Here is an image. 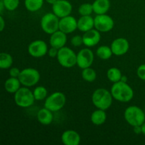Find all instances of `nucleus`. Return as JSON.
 I'll use <instances>...</instances> for the list:
<instances>
[{"instance_id":"f257e3e1","label":"nucleus","mask_w":145,"mask_h":145,"mask_svg":"<svg viewBox=\"0 0 145 145\" xmlns=\"http://www.w3.org/2000/svg\"><path fill=\"white\" fill-rule=\"evenodd\" d=\"M113 99L121 103H128L134 97V91L127 82H120L113 83L110 89Z\"/></svg>"},{"instance_id":"f03ea898","label":"nucleus","mask_w":145,"mask_h":145,"mask_svg":"<svg viewBox=\"0 0 145 145\" xmlns=\"http://www.w3.org/2000/svg\"><path fill=\"white\" fill-rule=\"evenodd\" d=\"M113 96L111 93L104 88H99L92 93L91 101L96 108L106 110L112 106Z\"/></svg>"},{"instance_id":"7ed1b4c3","label":"nucleus","mask_w":145,"mask_h":145,"mask_svg":"<svg viewBox=\"0 0 145 145\" xmlns=\"http://www.w3.org/2000/svg\"><path fill=\"white\" fill-rule=\"evenodd\" d=\"M125 121L132 127L142 125L145 122V113L137 106H130L124 112Z\"/></svg>"},{"instance_id":"20e7f679","label":"nucleus","mask_w":145,"mask_h":145,"mask_svg":"<svg viewBox=\"0 0 145 145\" xmlns=\"http://www.w3.org/2000/svg\"><path fill=\"white\" fill-rule=\"evenodd\" d=\"M33 93L28 87H21L14 93V101L21 108H28L35 102Z\"/></svg>"},{"instance_id":"39448f33","label":"nucleus","mask_w":145,"mask_h":145,"mask_svg":"<svg viewBox=\"0 0 145 145\" xmlns=\"http://www.w3.org/2000/svg\"><path fill=\"white\" fill-rule=\"evenodd\" d=\"M66 101L67 99L65 93L60 91L54 92L45 99L44 107L54 113L63 108L66 104Z\"/></svg>"},{"instance_id":"423d86ee","label":"nucleus","mask_w":145,"mask_h":145,"mask_svg":"<svg viewBox=\"0 0 145 145\" xmlns=\"http://www.w3.org/2000/svg\"><path fill=\"white\" fill-rule=\"evenodd\" d=\"M56 58L62 67L69 69L76 65V54L68 47L65 46L59 49Z\"/></svg>"},{"instance_id":"0eeeda50","label":"nucleus","mask_w":145,"mask_h":145,"mask_svg":"<svg viewBox=\"0 0 145 145\" xmlns=\"http://www.w3.org/2000/svg\"><path fill=\"white\" fill-rule=\"evenodd\" d=\"M18 79L23 86L28 88L32 87L39 82L40 74L35 68H25L21 71Z\"/></svg>"},{"instance_id":"6e6552de","label":"nucleus","mask_w":145,"mask_h":145,"mask_svg":"<svg viewBox=\"0 0 145 145\" xmlns=\"http://www.w3.org/2000/svg\"><path fill=\"white\" fill-rule=\"evenodd\" d=\"M59 18L53 12L47 13L41 18V28L45 33L51 35L59 30Z\"/></svg>"},{"instance_id":"1a4fd4ad","label":"nucleus","mask_w":145,"mask_h":145,"mask_svg":"<svg viewBox=\"0 0 145 145\" xmlns=\"http://www.w3.org/2000/svg\"><path fill=\"white\" fill-rule=\"evenodd\" d=\"M114 27V21L110 16L105 14L96 15L94 18V28L101 33H107Z\"/></svg>"},{"instance_id":"9d476101","label":"nucleus","mask_w":145,"mask_h":145,"mask_svg":"<svg viewBox=\"0 0 145 145\" xmlns=\"http://www.w3.org/2000/svg\"><path fill=\"white\" fill-rule=\"evenodd\" d=\"M94 60V54L89 48L80 50L76 54V65L82 69L89 67Z\"/></svg>"},{"instance_id":"9b49d317","label":"nucleus","mask_w":145,"mask_h":145,"mask_svg":"<svg viewBox=\"0 0 145 145\" xmlns=\"http://www.w3.org/2000/svg\"><path fill=\"white\" fill-rule=\"evenodd\" d=\"M48 51L46 42L42 40H35L32 41L28 46V52L31 57L40 58L45 56Z\"/></svg>"},{"instance_id":"f8f14e48","label":"nucleus","mask_w":145,"mask_h":145,"mask_svg":"<svg viewBox=\"0 0 145 145\" xmlns=\"http://www.w3.org/2000/svg\"><path fill=\"white\" fill-rule=\"evenodd\" d=\"M52 12L59 18L70 15L72 11V5L67 0H57L52 4Z\"/></svg>"},{"instance_id":"ddd939ff","label":"nucleus","mask_w":145,"mask_h":145,"mask_svg":"<svg viewBox=\"0 0 145 145\" xmlns=\"http://www.w3.org/2000/svg\"><path fill=\"white\" fill-rule=\"evenodd\" d=\"M113 54L116 56H123L128 52L130 49V43L125 38H118L115 39L110 45Z\"/></svg>"},{"instance_id":"4468645a","label":"nucleus","mask_w":145,"mask_h":145,"mask_svg":"<svg viewBox=\"0 0 145 145\" xmlns=\"http://www.w3.org/2000/svg\"><path fill=\"white\" fill-rule=\"evenodd\" d=\"M77 29V20L72 16L69 15L67 16L59 18V30L63 33L70 34Z\"/></svg>"},{"instance_id":"2eb2a0df","label":"nucleus","mask_w":145,"mask_h":145,"mask_svg":"<svg viewBox=\"0 0 145 145\" xmlns=\"http://www.w3.org/2000/svg\"><path fill=\"white\" fill-rule=\"evenodd\" d=\"M82 38H83L84 45L87 48H92L99 43L101 39V32H99L96 28L95 29L93 28L84 33Z\"/></svg>"},{"instance_id":"dca6fc26","label":"nucleus","mask_w":145,"mask_h":145,"mask_svg":"<svg viewBox=\"0 0 145 145\" xmlns=\"http://www.w3.org/2000/svg\"><path fill=\"white\" fill-rule=\"evenodd\" d=\"M67 42V34L63 33L62 31H57L56 32L53 33L50 35V45L51 47L57 48V49H60L65 46Z\"/></svg>"},{"instance_id":"f3484780","label":"nucleus","mask_w":145,"mask_h":145,"mask_svg":"<svg viewBox=\"0 0 145 145\" xmlns=\"http://www.w3.org/2000/svg\"><path fill=\"white\" fill-rule=\"evenodd\" d=\"M61 140L65 145H79L81 142V137L75 130H67L62 134Z\"/></svg>"},{"instance_id":"a211bd4d","label":"nucleus","mask_w":145,"mask_h":145,"mask_svg":"<svg viewBox=\"0 0 145 145\" xmlns=\"http://www.w3.org/2000/svg\"><path fill=\"white\" fill-rule=\"evenodd\" d=\"M94 28V18L91 16H81L77 20V29L81 32H86Z\"/></svg>"},{"instance_id":"6ab92c4d","label":"nucleus","mask_w":145,"mask_h":145,"mask_svg":"<svg viewBox=\"0 0 145 145\" xmlns=\"http://www.w3.org/2000/svg\"><path fill=\"white\" fill-rule=\"evenodd\" d=\"M53 112L47 108L44 107L40 109L37 113V120L40 124L43 125H49L53 120Z\"/></svg>"},{"instance_id":"aec40b11","label":"nucleus","mask_w":145,"mask_h":145,"mask_svg":"<svg viewBox=\"0 0 145 145\" xmlns=\"http://www.w3.org/2000/svg\"><path fill=\"white\" fill-rule=\"evenodd\" d=\"M93 13L96 15L107 14L110 7V2L109 0H95L92 3Z\"/></svg>"},{"instance_id":"412c9836","label":"nucleus","mask_w":145,"mask_h":145,"mask_svg":"<svg viewBox=\"0 0 145 145\" xmlns=\"http://www.w3.org/2000/svg\"><path fill=\"white\" fill-rule=\"evenodd\" d=\"M107 120V114L106 110L97 108L91 113V121L95 125H102Z\"/></svg>"},{"instance_id":"4be33fe9","label":"nucleus","mask_w":145,"mask_h":145,"mask_svg":"<svg viewBox=\"0 0 145 145\" xmlns=\"http://www.w3.org/2000/svg\"><path fill=\"white\" fill-rule=\"evenodd\" d=\"M21 82L18 78L10 77L7 79L4 83V88L7 92L10 93H15L21 88Z\"/></svg>"},{"instance_id":"5701e85b","label":"nucleus","mask_w":145,"mask_h":145,"mask_svg":"<svg viewBox=\"0 0 145 145\" xmlns=\"http://www.w3.org/2000/svg\"><path fill=\"white\" fill-rule=\"evenodd\" d=\"M44 0H24L25 8L30 12H36L42 7Z\"/></svg>"},{"instance_id":"b1692460","label":"nucleus","mask_w":145,"mask_h":145,"mask_svg":"<svg viewBox=\"0 0 145 145\" xmlns=\"http://www.w3.org/2000/svg\"><path fill=\"white\" fill-rule=\"evenodd\" d=\"M113 55V54L110 47L107 46V45H101L96 50V55L98 56V57L103 60H107V59H110Z\"/></svg>"},{"instance_id":"393cba45","label":"nucleus","mask_w":145,"mask_h":145,"mask_svg":"<svg viewBox=\"0 0 145 145\" xmlns=\"http://www.w3.org/2000/svg\"><path fill=\"white\" fill-rule=\"evenodd\" d=\"M106 75H107L108 79L113 84L118 82H120L122 76H123L121 71L117 67L110 68L107 71Z\"/></svg>"},{"instance_id":"a878e982","label":"nucleus","mask_w":145,"mask_h":145,"mask_svg":"<svg viewBox=\"0 0 145 145\" xmlns=\"http://www.w3.org/2000/svg\"><path fill=\"white\" fill-rule=\"evenodd\" d=\"M13 65V57L10 54L7 52L0 53V69H7Z\"/></svg>"},{"instance_id":"bb28decb","label":"nucleus","mask_w":145,"mask_h":145,"mask_svg":"<svg viewBox=\"0 0 145 145\" xmlns=\"http://www.w3.org/2000/svg\"><path fill=\"white\" fill-rule=\"evenodd\" d=\"M96 76H97L96 72L91 67L82 69V77L86 82L90 83L93 82L96 79Z\"/></svg>"},{"instance_id":"cd10ccee","label":"nucleus","mask_w":145,"mask_h":145,"mask_svg":"<svg viewBox=\"0 0 145 145\" xmlns=\"http://www.w3.org/2000/svg\"><path fill=\"white\" fill-rule=\"evenodd\" d=\"M33 93L35 101L45 100L48 96V90L43 86H38L35 87Z\"/></svg>"},{"instance_id":"c85d7f7f","label":"nucleus","mask_w":145,"mask_h":145,"mask_svg":"<svg viewBox=\"0 0 145 145\" xmlns=\"http://www.w3.org/2000/svg\"><path fill=\"white\" fill-rule=\"evenodd\" d=\"M78 12L80 16H91L93 12V6L90 3H84L81 4L78 9Z\"/></svg>"},{"instance_id":"c756f323","label":"nucleus","mask_w":145,"mask_h":145,"mask_svg":"<svg viewBox=\"0 0 145 145\" xmlns=\"http://www.w3.org/2000/svg\"><path fill=\"white\" fill-rule=\"evenodd\" d=\"M4 3L6 9L13 11L18 8L20 0H4Z\"/></svg>"},{"instance_id":"7c9ffc66","label":"nucleus","mask_w":145,"mask_h":145,"mask_svg":"<svg viewBox=\"0 0 145 145\" xmlns=\"http://www.w3.org/2000/svg\"><path fill=\"white\" fill-rule=\"evenodd\" d=\"M71 44L74 47H80L83 45V38L79 35H76L71 38Z\"/></svg>"},{"instance_id":"2f4dec72","label":"nucleus","mask_w":145,"mask_h":145,"mask_svg":"<svg viewBox=\"0 0 145 145\" xmlns=\"http://www.w3.org/2000/svg\"><path fill=\"white\" fill-rule=\"evenodd\" d=\"M137 76L142 80L145 81V64L140 65L137 69Z\"/></svg>"},{"instance_id":"473e14b6","label":"nucleus","mask_w":145,"mask_h":145,"mask_svg":"<svg viewBox=\"0 0 145 145\" xmlns=\"http://www.w3.org/2000/svg\"><path fill=\"white\" fill-rule=\"evenodd\" d=\"M21 71L17 67H11L9 70V75L11 77H16L18 78L19 76Z\"/></svg>"},{"instance_id":"72a5a7b5","label":"nucleus","mask_w":145,"mask_h":145,"mask_svg":"<svg viewBox=\"0 0 145 145\" xmlns=\"http://www.w3.org/2000/svg\"><path fill=\"white\" fill-rule=\"evenodd\" d=\"M58 50H59L57 49V48L50 46V48H48V55H49L50 57H52V58L57 57L58 54Z\"/></svg>"},{"instance_id":"f704fd0d","label":"nucleus","mask_w":145,"mask_h":145,"mask_svg":"<svg viewBox=\"0 0 145 145\" xmlns=\"http://www.w3.org/2000/svg\"><path fill=\"white\" fill-rule=\"evenodd\" d=\"M4 28H5V21L3 17L0 15V32H1Z\"/></svg>"},{"instance_id":"c9c22d12","label":"nucleus","mask_w":145,"mask_h":145,"mask_svg":"<svg viewBox=\"0 0 145 145\" xmlns=\"http://www.w3.org/2000/svg\"><path fill=\"white\" fill-rule=\"evenodd\" d=\"M133 131H134V133L137 135L141 134L142 133L141 125L135 126V127H133Z\"/></svg>"},{"instance_id":"e433bc0d","label":"nucleus","mask_w":145,"mask_h":145,"mask_svg":"<svg viewBox=\"0 0 145 145\" xmlns=\"http://www.w3.org/2000/svg\"><path fill=\"white\" fill-rule=\"evenodd\" d=\"M4 8H5V7H4V0H0V14L4 11Z\"/></svg>"},{"instance_id":"4c0bfd02","label":"nucleus","mask_w":145,"mask_h":145,"mask_svg":"<svg viewBox=\"0 0 145 145\" xmlns=\"http://www.w3.org/2000/svg\"><path fill=\"white\" fill-rule=\"evenodd\" d=\"M141 128H142V134H143L144 135H145V122L141 125Z\"/></svg>"},{"instance_id":"58836bf2","label":"nucleus","mask_w":145,"mask_h":145,"mask_svg":"<svg viewBox=\"0 0 145 145\" xmlns=\"http://www.w3.org/2000/svg\"><path fill=\"white\" fill-rule=\"evenodd\" d=\"M120 81H121V82H127V76H125V75H123L121 77V79H120Z\"/></svg>"},{"instance_id":"ea45409f","label":"nucleus","mask_w":145,"mask_h":145,"mask_svg":"<svg viewBox=\"0 0 145 145\" xmlns=\"http://www.w3.org/2000/svg\"><path fill=\"white\" fill-rule=\"evenodd\" d=\"M45 1H46V2L48 3V4H51V5H52V4H53L54 3H55V1H57V0H45Z\"/></svg>"}]
</instances>
